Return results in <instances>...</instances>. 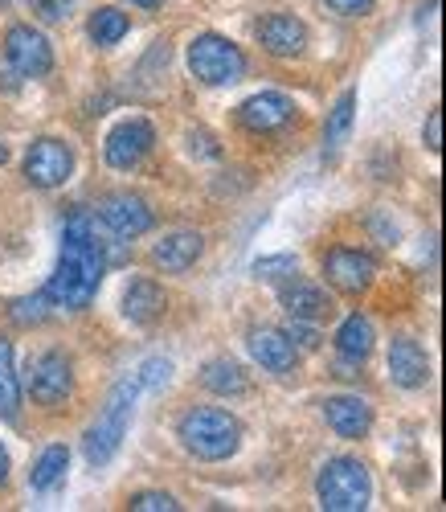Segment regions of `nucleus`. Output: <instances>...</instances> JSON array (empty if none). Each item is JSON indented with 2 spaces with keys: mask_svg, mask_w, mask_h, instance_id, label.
Listing matches in <instances>:
<instances>
[{
  "mask_svg": "<svg viewBox=\"0 0 446 512\" xmlns=\"http://www.w3.org/2000/svg\"><path fill=\"white\" fill-rule=\"evenodd\" d=\"M324 5L332 13H340V17H369L377 0H324Z\"/></svg>",
  "mask_w": 446,
  "mask_h": 512,
  "instance_id": "obj_33",
  "label": "nucleus"
},
{
  "mask_svg": "<svg viewBox=\"0 0 446 512\" xmlns=\"http://www.w3.org/2000/svg\"><path fill=\"white\" fill-rule=\"evenodd\" d=\"M152 148H156V127L148 119H140V115H131V119H123V123L111 127L103 156H107L111 168H119V173H131V168L144 164V156Z\"/></svg>",
  "mask_w": 446,
  "mask_h": 512,
  "instance_id": "obj_8",
  "label": "nucleus"
},
{
  "mask_svg": "<svg viewBox=\"0 0 446 512\" xmlns=\"http://www.w3.org/2000/svg\"><path fill=\"white\" fill-rule=\"evenodd\" d=\"M99 222H103L107 234L131 242V238H140V234L152 230L156 213H152V205L140 193H107L99 201Z\"/></svg>",
  "mask_w": 446,
  "mask_h": 512,
  "instance_id": "obj_9",
  "label": "nucleus"
},
{
  "mask_svg": "<svg viewBox=\"0 0 446 512\" xmlns=\"http://www.w3.org/2000/svg\"><path fill=\"white\" fill-rule=\"evenodd\" d=\"M70 173H74V152H70L66 140L41 136V140L29 144V152H25V181L33 189H58V185L70 181Z\"/></svg>",
  "mask_w": 446,
  "mask_h": 512,
  "instance_id": "obj_7",
  "label": "nucleus"
},
{
  "mask_svg": "<svg viewBox=\"0 0 446 512\" xmlns=\"http://www.w3.org/2000/svg\"><path fill=\"white\" fill-rule=\"evenodd\" d=\"M5 58L21 78H46L54 70V46L46 33H37L33 25H13L5 33Z\"/></svg>",
  "mask_w": 446,
  "mask_h": 512,
  "instance_id": "obj_10",
  "label": "nucleus"
},
{
  "mask_svg": "<svg viewBox=\"0 0 446 512\" xmlns=\"http://www.w3.org/2000/svg\"><path fill=\"white\" fill-rule=\"evenodd\" d=\"M279 304L287 308L291 320H324L332 312V300L324 295V287L320 283H307L299 275H291V279L279 283Z\"/></svg>",
  "mask_w": 446,
  "mask_h": 512,
  "instance_id": "obj_18",
  "label": "nucleus"
},
{
  "mask_svg": "<svg viewBox=\"0 0 446 512\" xmlns=\"http://www.w3.org/2000/svg\"><path fill=\"white\" fill-rule=\"evenodd\" d=\"M316 496H320V508H328V512H361V508H369V500H373L369 467L356 455L328 459L320 467Z\"/></svg>",
  "mask_w": 446,
  "mask_h": 512,
  "instance_id": "obj_4",
  "label": "nucleus"
},
{
  "mask_svg": "<svg viewBox=\"0 0 446 512\" xmlns=\"http://www.w3.org/2000/svg\"><path fill=\"white\" fill-rule=\"evenodd\" d=\"M377 345V332H373V320L361 316V312H352L340 328H336V353L340 357H352V361H365Z\"/></svg>",
  "mask_w": 446,
  "mask_h": 512,
  "instance_id": "obj_21",
  "label": "nucleus"
},
{
  "mask_svg": "<svg viewBox=\"0 0 446 512\" xmlns=\"http://www.w3.org/2000/svg\"><path fill=\"white\" fill-rule=\"evenodd\" d=\"M238 119H242V127H250V132L271 136V132H279V127H287L295 119V103L283 91H262V95H250L238 107Z\"/></svg>",
  "mask_w": 446,
  "mask_h": 512,
  "instance_id": "obj_12",
  "label": "nucleus"
},
{
  "mask_svg": "<svg viewBox=\"0 0 446 512\" xmlns=\"http://www.w3.org/2000/svg\"><path fill=\"white\" fill-rule=\"evenodd\" d=\"M140 390H144V386H140L136 373L123 377L119 386L111 390L103 414H99L91 426H86L82 451H86V463H91V467H103V463L115 459V451H119V443H123V435H127V422H131V410H136Z\"/></svg>",
  "mask_w": 446,
  "mask_h": 512,
  "instance_id": "obj_3",
  "label": "nucleus"
},
{
  "mask_svg": "<svg viewBox=\"0 0 446 512\" xmlns=\"http://www.w3.org/2000/svg\"><path fill=\"white\" fill-rule=\"evenodd\" d=\"M140 386L144 390H160V386H168V377H172V361H164V357H148L144 365H140Z\"/></svg>",
  "mask_w": 446,
  "mask_h": 512,
  "instance_id": "obj_29",
  "label": "nucleus"
},
{
  "mask_svg": "<svg viewBox=\"0 0 446 512\" xmlns=\"http://www.w3.org/2000/svg\"><path fill=\"white\" fill-rule=\"evenodd\" d=\"M127 29H131V21H127V13H119L115 5L95 9L91 21H86V33H91L95 46H119V41L127 37Z\"/></svg>",
  "mask_w": 446,
  "mask_h": 512,
  "instance_id": "obj_24",
  "label": "nucleus"
},
{
  "mask_svg": "<svg viewBox=\"0 0 446 512\" xmlns=\"http://www.w3.org/2000/svg\"><path fill=\"white\" fill-rule=\"evenodd\" d=\"M103 271H107V254H103V242L95 234V218L86 209H74L66 226H62V254H58V267L46 283V304L50 308H62V312H82L91 308L95 291L103 283Z\"/></svg>",
  "mask_w": 446,
  "mask_h": 512,
  "instance_id": "obj_1",
  "label": "nucleus"
},
{
  "mask_svg": "<svg viewBox=\"0 0 446 512\" xmlns=\"http://www.w3.org/2000/svg\"><path fill=\"white\" fill-rule=\"evenodd\" d=\"M0 87H5V91H21V74L13 70L9 58H0Z\"/></svg>",
  "mask_w": 446,
  "mask_h": 512,
  "instance_id": "obj_35",
  "label": "nucleus"
},
{
  "mask_svg": "<svg viewBox=\"0 0 446 512\" xmlns=\"http://www.w3.org/2000/svg\"><path fill=\"white\" fill-rule=\"evenodd\" d=\"M324 275H328V283H332L336 291H344V295H361V291L373 287V279H377V263H373V254H365V250L336 246V250L324 254Z\"/></svg>",
  "mask_w": 446,
  "mask_h": 512,
  "instance_id": "obj_11",
  "label": "nucleus"
},
{
  "mask_svg": "<svg viewBox=\"0 0 446 512\" xmlns=\"http://www.w3.org/2000/svg\"><path fill=\"white\" fill-rule=\"evenodd\" d=\"M291 275H299V259H295V254H271V259H258L254 263V279H262V283H283Z\"/></svg>",
  "mask_w": 446,
  "mask_h": 512,
  "instance_id": "obj_26",
  "label": "nucleus"
},
{
  "mask_svg": "<svg viewBox=\"0 0 446 512\" xmlns=\"http://www.w3.org/2000/svg\"><path fill=\"white\" fill-rule=\"evenodd\" d=\"M189 152H193L197 160H217V156H221V144H217V136H209V132H189Z\"/></svg>",
  "mask_w": 446,
  "mask_h": 512,
  "instance_id": "obj_31",
  "label": "nucleus"
},
{
  "mask_svg": "<svg viewBox=\"0 0 446 512\" xmlns=\"http://www.w3.org/2000/svg\"><path fill=\"white\" fill-rule=\"evenodd\" d=\"M29 5H33V17H37V21L62 25V21H70V13H74L78 0H29Z\"/></svg>",
  "mask_w": 446,
  "mask_h": 512,
  "instance_id": "obj_28",
  "label": "nucleus"
},
{
  "mask_svg": "<svg viewBox=\"0 0 446 512\" xmlns=\"http://www.w3.org/2000/svg\"><path fill=\"white\" fill-rule=\"evenodd\" d=\"M287 336H291V345H295V349H320V332H316V328H307V320H291Z\"/></svg>",
  "mask_w": 446,
  "mask_h": 512,
  "instance_id": "obj_32",
  "label": "nucleus"
},
{
  "mask_svg": "<svg viewBox=\"0 0 446 512\" xmlns=\"http://www.w3.org/2000/svg\"><path fill=\"white\" fill-rule=\"evenodd\" d=\"M324 418L340 439H365L373 426V406L361 394H332L324 402Z\"/></svg>",
  "mask_w": 446,
  "mask_h": 512,
  "instance_id": "obj_15",
  "label": "nucleus"
},
{
  "mask_svg": "<svg viewBox=\"0 0 446 512\" xmlns=\"http://www.w3.org/2000/svg\"><path fill=\"white\" fill-rule=\"evenodd\" d=\"M5 480H9V451L0 447V484H5Z\"/></svg>",
  "mask_w": 446,
  "mask_h": 512,
  "instance_id": "obj_36",
  "label": "nucleus"
},
{
  "mask_svg": "<svg viewBox=\"0 0 446 512\" xmlns=\"http://www.w3.org/2000/svg\"><path fill=\"white\" fill-rule=\"evenodd\" d=\"M258 41H262V50L275 58H299L307 50V25L291 13H271L258 21Z\"/></svg>",
  "mask_w": 446,
  "mask_h": 512,
  "instance_id": "obj_13",
  "label": "nucleus"
},
{
  "mask_svg": "<svg viewBox=\"0 0 446 512\" xmlns=\"http://www.w3.org/2000/svg\"><path fill=\"white\" fill-rule=\"evenodd\" d=\"M66 472H70V451L62 443H54V447H46L37 455L33 472H29V484H33V492H54V488L66 484Z\"/></svg>",
  "mask_w": 446,
  "mask_h": 512,
  "instance_id": "obj_22",
  "label": "nucleus"
},
{
  "mask_svg": "<svg viewBox=\"0 0 446 512\" xmlns=\"http://www.w3.org/2000/svg\"><path fill=\"white\" fill-rule=\"evenodd\" d=\"M164 308H168L164 287L152 283V279H136V283L123 291V316H127L131 324H140V328L156 324V320L164 316Z\"/></svg>",
  "mask_w": 446,
  "mask_h": 512,
  "instance_id": "obj_19",
  "label": "nucleus"
},
{
  "mask_svg": "<svg viewBox=\"0 0 446 512\" xmlns=\"http://www.w3.org/2000/svg\"><path fill=\"white\" fill-rule=\"evenodd\" d=\"M21 414V377L13 365V340L0 336V418L17 422Z\"/></svg>",
  "mask_w": 446,
  "mask_h": 512,
  "instance_id": "obj_23",
  "label": "nucleus"
},
{
  "mask_svg": "<svg viewBox=\"0 0 446 512\" xmlns=\"http://www.w3.org/2000/svg\"><path fill=\"white\" fill-rule=\"evenodd\" d=\"M352 119H356V91H344L328 115V127H324V144H328V156H336L352 132Z\"/></svg>",
  "mask_w": 446,
  "mask_h": 512,
  "instance_id": "obj_25",
  "label": "nucleus"
},
{
  "mask_svg": "<svg viewBox=\"0 0 446 512\" xmlns=\"http://www.w3.org/2000/svg\"><path fill=\"white\" fill-rule=\"evenodd\" d=\"M205 254V238L197 234V230H172V234H164L160 242H156V250H152V263L164 271V275H185L197 259Z\"/></svg>",
  "mask_w": 446,
  "mask_h": 512,
  "instance_id": "obj_16",
  "label": "nucleus"
},
{
  "mask_svg": "<svg viewBox=\"0 0 446 512\" xmlns=\"http://www.w3.org/2000/svg\"><path fill=\"white\" fill-rule=\"evenodd\" d=\"M246 345H250V357L275 377H283V373H291L299 365V349L291 345V336L279 332V328H254Z\"/></svg>",
  "mask_w": 446,
  "mask_h": 512,
  "instance_id": "obj_14",
  "label": "nucleus"
},
{
  "mask_svg": "<svg viewBox=\"0 0 446 512\" xmlns=\"http://www.w3.org/2000/svg\"><path fill=\"white\" fill-rule=\"evenodd\" d=\"M389 377L401 390H422L430 381V361L414 336H393L389 345Z\"/></svg>",
  "mask_w": 446,
  "mask_h": 512,
  "instance_id": "obj_17",
  "label": "nucleus"
},
{
  "mask_svg": "<svg viewBox=\"0 0 446 512\" xmlns=\"http://www.w3.org/2000/svg\"><path fill=\"white\" fill-rule=\"evenodd\" d=\"M422 140H426V148H430V152H442V115H438V111H430Z\"/></svg>",
  "mask_w": 446,
  "mask_h": 512,
  "instance_id": "obj_34",
  "label": "nucleus"
},
{
  "mask_svg": "<svg viewBox=\"0 0 446 512\" xmlns=\"http://www.w3.org/2000/svg\"><path fill=\"white\" fill-rule=\"evenodd\" d=\"M25 390H29V398L37 406H46V410L62 406L74 394V365H70V357L58 353V349L37 353L29 361V369H25Z\"/></svg>",
  "mask_w": 446,
  "mask_h": 512,
  "instance_id": "obj_6",
  "label": "nucleus"
},
{
  "mask_svg": "<svg viewBox=\"0 0 446 512\" xmlns=\"http://www.w3.org/2000/svg\"><path fill=\"white\" fill-rule=\"evenodd\" d=\"M136 512H176L181 504H176V496H168V492H136L127 500Z\"/></svg>",
  "mask_w": 446,
  "mask_h": 512,
  "instance_id": "obj_30",
  "label": "nucleus"
},
{
  "mask_svg": "<svg viewBox=\"0 0 446 512\" xmlns=\"http://www.w3.org/2000/svg\"><path fill=\"white\" fill-rule=\"evenodd\" d=\"M5 160H9V148H5V144H0V164H5Z\"/></svg>",
  "mask_w": 446,
  "mask_h": 512,
  "instance_id": "obj_38",
  "label": "nucleus"
},
{
  "mask_svg": "<svg viewBox=\"0 0 446 512\" xmlns=\"http://www.w3.org/2000/svg\"><path fill=\"white\" fill-rule=\"evenodd\" d=\"M201 386L221 394V398H242V394H250V377H246V369L238 361L213 357V361L201 365Z\"/></svg>",
  "mask_w": 446,
  "mask_h": 512,
  "instance_id": "obj_20",
  "label": "nucleus"
},
{
  "mask_svg": "<svg viewBox=\"0 0 446 512\" xmlns=\"http://www.w3.org/2000/svg\"><path fill=\"white\" fill-rule=\"evenodd\" d=\"M127 5H140V9H160L164 0H127Z\"/></svg>",
  "mask_w": 446,
  "mask_h": 512,
  "instance_id": "obj_37",
  "label": "nucleus"
},
{
  "mask_svg": "<svg viewBox=\"0 0 446 512\" xmlns=\"http://www.w3.org/2000/svg\"><path fill=\"white\" fill-rule=\"evenodd\" d=\"M176 439H181V447L205 463H221L238 455L242 447V422L221 410V406H193L181 414V422H176Z\"/></svg>",
  "mask_w": 446,
  "mask_h": 512,
  "instance_id": "obj_2",
  "label": "nucleus"
},
{
  "mask_svg": "<svg viewBox=\"0 0 446 512\" xmlns=\"http://www.w3.org/2000/svg\"><path fill=\"white\" fill-rule=\"evenodd\" d=\"M189 70L205 87H226L246 74V54L221 33H197L189 41Z\"/></svg>",
  "mask_w": 446,
  "mask_h": 512,
  "instance_id": "obj_5",
  "label": "nucleus"
},
{
  "mask_svg": "<svg viewBox=\"0 0 446 512\" xmlns=\"http://www.w3.org/2000/svg\"><path fill=\"white\" fill-rule=\"evenodd\" d=\"M9 316L17 320V324H41L50 316V304H46V295H25V300H13V308H9Z\"/></svg>",
  "mask_w": 446,
  "mask_h": 512,
  "instance_id": "obj_27",
  "label": "nucleus"
}]
</instances>
